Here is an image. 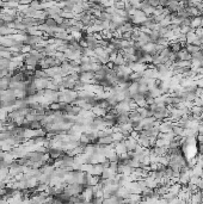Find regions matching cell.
<instances>
[{
  "instance_id": "7a4b0ae2",
  "label": "cell",
  "mask_w": 203,
  "mask_h": 204,
  "mask_svg": "<svg viewBox=\"0 0 203 204\" xmlns=\"http://www.w3.org/2000/svg\"><path fill=\"white\" fill-rule=\"evenodd\" d=\"M168 48H170V50H171V51H173V53H178V51L183 48V44H180V42H179V41H177V42H172V43H170Z\"/></svg>"
},
{
  "instance_id": "6da1fadb",
  "label": "cell",
  "mask_w": 203,
  "mask_h": 204,
  "mask_svg": "<svg viewBox=\"0 0 203 204\" xmlns=\"http://www.w3.org/2000/svg\"><path fill=\"white\" fill-rule=\"evenodd\" d=\"M177 60H191V54L185 49V47L177 53Z\"/></svg>"
}]
</instances>
